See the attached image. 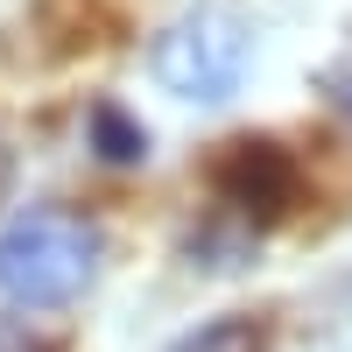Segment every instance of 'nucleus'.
I'll use <instances>...</instances> for the list:
<instances>
[{"instance_id": "nucleus-1", "label": "nucleus", "mask_w": 352, "mask_h": 352, "mask_svg": "<svg viewBox=\"0 0 352 352\" xmlns=\"http://www.w3.org/2000/svg\"><path fill=\"white\" fill-rule=\"evenodd\" d=\"M99 261H106V232L71 212V204H36L0 226V296L14 310H71L85 289L99 282Z\"/></svg>"}, {"instance_id": "nucleus-2", "label": "nucleus", "mask_w": 352, "mask_h": 352, "mask_svg": "<svg viewBox=\"0 0 352 352\" xmlns=\"http://www.w3.org/2000/svg\"><path fill=\"white\" fill-rule=\"evenodd\" d=\"M247 64H254V36L247 21L219 8V0H197V8H184L148 50V71L162 92L190 99V106H226L232 92L247 85Z\"/></svg>"}, {"instance_id": "nucleus-3", "label": "nucleus", "mask_w": 352, "mask_h": 352, "mask_svg": "<svg viewBox=\"0 0 352 352\" xmlns=\"http://www.w3.org/2000/svg\"><path fill=\"white\" fill-rule=\"evenodd\" d=\"M212 190H219V204H226L232 226L261 232V226H275V219L296 212L303 169H296V155H289L282 141L247 134V141H226V155L212 162Z\"/></svg>"}, {"instance_id": "nucleus-4", "label": "nucleus", "mask_w": 352, "mask_h": 352, "mask_svg": "<svg viewBox=\"0 0 352 352\" xmlns=\"http://www.w3.org/2000/svg\"><path fill=\"white\" fill-rule=\"evenodd\" d=\"M85 141H92V155L113 162V169L148 162V127H141L127 106H113V99H99L92 113H85Z\"/></svg>"}, {"instance_id": "nucleus-5", "label": "nucleus", "mask_w": 352, "mask_h": 352, "mask_svg": "<svg viewBox=\"0 0 352 352\" xmlns=\"http://www.w3.org/2000/svg\"><path fill=\"white\" fill-rule=\"evenodd\" d=\"M169 352H268V324H261V317H204V324L184 331Z\"/></svg>"}, {"instance_id": "nucleus-6", "label": "nucleus", "mask_w": 352, "mask_h": 352, "mask_svg": "<svg viewBox=\"0 0 352 352\" xmlns=\"http://www.w3.org/2000/svg\"><path fill=\"white\" fill-rule=\"evenodd\" d=\"M310 85H317V99L331 106V120L352 134V43H338L324 64H317V78H310Z\"/></svg>"}, {"instance_id": "nucleus-7", "label": "nucleus", "mask_w": 352, "mask_h": 352, "mask_svg": "<svg viewBox=\"0 0 352 352\" xmlns=\"http://www.w3.org/2000/svg\"><path fill=\"white\" fill-rule=\"evenodd\" d=\"M0 352H50L36 331H28L21 324V317H8V310H0Z\"/></svg>"}, {"instance_id": "nucleus-8", "label": "nucleus", "mask_w": 352, "mask_h": 352, "mask_svg": "<svg viewBox=\"0 0 352 352\" xmlns=\"http://www.w3.org/2000/svg\"><path fill=\"white\" fill-rule=\"evenodd\" d=\"M8 190H14V148H8V134H0V204H8Z\"/></svg>"}]
</instances>
